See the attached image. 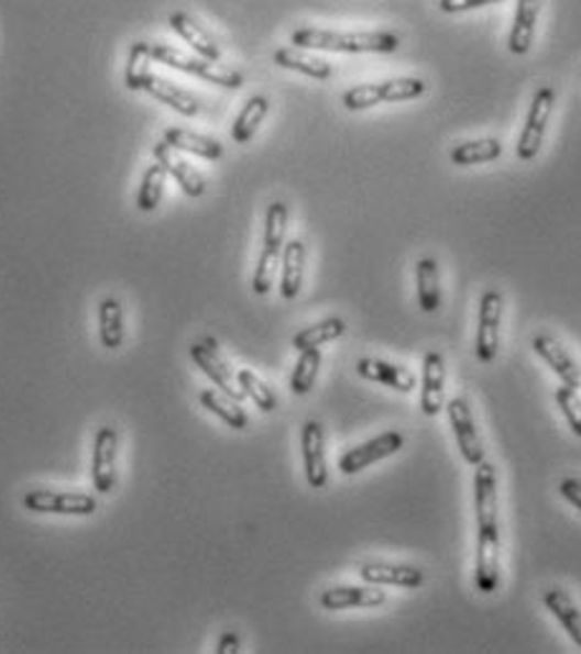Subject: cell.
<instances>
[{"label": "cell", "instance_id": "1", "mask_svg": "<svg viewBox=\"0 0 581 654\" xmlns=\"http://www.w3.org/2000/svg\"><path fill=\"white\" fill-rule=\"evenodd\" d=\"M473 486H475V518H478L475 586L481 594H495L501 581L498 486H495V467L489 461L475 465Z\"/></svg>", "mask_w": 581, "mask_h": 654}, {"label": "cell", "instance_id": "2", "mask_svg": "<svg viewBox=\"0 0 581 654\" xmlns=\"http://www.w3.org/2000/svg\"><path fill=\"white\" fill-rule=\"evenodd\" d=\"M290 44L329 54H392L399 48V36L392 31H331L302 25L290 33Z\"/></svg>", "mask_w": 581, "mask_h": 654}, {"label": "cell", "instance_id": "3", "mask_svg": "<svg viewBox=\"0 0 581 654\" xmlns=\"http://www.w3.org/2000/svg\"><path fill=\"white\" fill-rule=\"evenodd\" d=\"M150 56L155 64H165L167 69L183 71L187 76H195V79L216 84V87L241 89L245 84L241 71L228 69V66L216 64V62H205V58H200V56L185 54L183 48L165 44V41H155V44H150Z\"/></svg>", "mask_w": 581, "mask_h": 654}, {"label": "cell", "instance_id": "4", "mask_svg": "<svg viewBox=\"0 0 581 654\" xmlns=\"http://www.w3.org/2000/svg\"><path fill=\"white\" fill-rule=\"evenodd\" d=\"M286 228H288V206L281 200H273L263 220V248L259 263L253 270V293L266 296L276 278V266L286 245Z\"/></svg>", "mask_w": 581, "mask_h": 654}, {"label": "cell", "instance_id": "5", "mask_svg": "<svg viewBox=\"0 0 581 654\" xmlns=\"http://www.w3.org/2000/svg\"><path fill=\"white\" fill-rule=\"evenodd\" d=\"M427 91V84L417 76H399V79H384L374 84H359L344 91L341 104L349 112H364L377 104H392V101H409L420 99Z\"/></svg>", "mask_w": 581, "mask_h": 654}, {"label": "cell", "instance_id": "6", "mask_svg": "<svg viewBox=\"0 0 581 654\" xmlns=\"http://www.w3.org/2000/svg\"><path fill=\"white\" fill-rule=\"evenodd\" d=\"M553 101H557V91H553L551 87L536 89L531 107H528V114H526L524 132H520L518 147H516V155H518V159H524V163H531V159L538 157V152H541L544 134H546V126H549Z\"/></svg>", "mask_w": 581, "mask_h": 654}, {"label": "cell", "instance_id": "7", "mask_svg": "<svg viewBox=\"0 0 581 654\" xmlns=\"http://www.w3.org/2000/svg\"><path fill=\"white\" fill-rule=\"evenodd\" d=\"M23 508L31 513L54 516H94L99 503L87 492H56V490H29L23 496Z\"/></svg>", "mask_w": 581, "mask_h": 654}, {"label": "cell", "instance_id": "8", "mask_svg": "<svg viewBox=\"0 0 581 654\" xmlns=\"http://www.w3.org/2000/svg\"><path fill=\"white\" fill-rule=\"evenodd\" d=\"M117 453H119V432L112 424L97 430L91 450V483L94 490L101 496H109L117 488Z\"/></svg>", "mask_w": 581, "mask_h": 654}, {"label": "cell", "instance_id": "9", "mask_svg": "<svg viewBox=\"0 0 581 654\" xmlns=\"http://www.w3.org/2000/svg\"><path fill=\"white\" fill-rule=\"evenodd\" d=\"M403 447H405L403 432L390 430V432H384V435H377V437L366 440V443H362V445L347 450V453L339 457V470H341V475H357V473H362L364 467L397 455Z\"/></svg>", "mask_w": 581, "mask_h": 654}, {"label": "cell", "instance_id": "10", "mask_svg": "<svg viewBox=\"0 0 581 654\" xmlns=\"http://www.w3.org/2000/svg\"><path fill=\"white\" fill-rule=\"evenodd\" d=\"M501 319H503V293L485 291L478 309V336L475 354L483 364H491L498 356L501 346Z\"/></svg>", "mask_w": 581, "mask_h": 654}, {"label": "cell", "instance_id": "11", "mask_svg": "<svg viewBox=\"0 0 581 654\" xmlns=\"http://www.w3.org/2000/svg\"><path fill=\"white\" fill-rule=\"evenodd\" d=\"M446 412H448V420H450V428L456 432V440H458V447H460V455H463V461L468 465H478L485 461V447H483V440L478 435L475 430V422H473V412H470V404L465 397H456L450 399L446 404Z\"/></svg>", "mask_w": 581, "mask_h": 654}, {"label": "cell", "instance_id": "12", "mask_svg": "<svg viewBox=\"0 0 581 654\" xmlns=\"http://www.w3.org/2000/svg\"><path fill=\"white\" fill-rule=\"evenodd\" d=\"M190 359L198 364L200 372L212 381V385L220 389V392H226L228 397H233V399H238V402H243L245 392L241 389V385H238L235 374L230 372V367L223 362V356L218 354L216 342H212V339H205V342L193 344L190 346Z\"/></svg>", "mask_w": 581, "mask_h": 654}, {"label": "cell", "instance_id": "13", "mask_svg": "<svg viewBox=\"0 0 581 654\" xmlns=\"http://www.w3.org/2000/svg\"><path fill=\"white\" fill-rule=\"evenodd\" d=\"M169 29L175 31V36L183 38V44L190 46L195 51V56L205 58V62H216L220 64L223 58V48L216 41V36L205 29V25L190 15L187 11H173L167 15Z\"/></svg>", "mask_w": 581, "mask_h": 654}, {"label": "cell", "instance_id": "14", "mask_svg": "<svg viewBox=\"0 0 581 654\" xmlns=\"http://www.w3.org/2000/svg\"><path fill=\"white\" fill-rule=\"evenodd\" d=\"M302 455H304V473L309 488H324L329 483L327 467V437H324L321 422L309 420L302 428Z\"/></svg>", "mask_w": 581, "mask_h": 654}, {"label": "cell", "instance_id": "15", "mask_svg": "<svg viewBox=\"0 0 581 654\" xmlns=\"http://www.w3.org/2000/svg\"><path fill=\"white\" fill-rule=\"evenodd\" d=\"M420 404L425 418H438L446 410V356L440 352H427L423 359Z\"/></svg>", "mask_w": 581, "mask_h": 654}, {"label": "cell", "instance_id": "16", "mask_svg": "<svg viewBox=\"0 0 581 654\" xmlns=\"http://www.w3.org/2000/svg\"><path fill=\"white\" fill-rule=\"evenodd\" d=\"M387 601V594L377 584L366 586H331L319 597L321 609L341 611V609H377Z\"/></svg>", "mask_w": 581, "mask_h": 654}, {"label": "cell", "instance_id": "17", "mask_svg": "<svg viewBox=\"0 0 581 654\" xmlns=\"http://www.w3.org/2000/svg\"><path fill=\"white\" fill-rule=\"evenodd\" d=\"M152 155H155L157 163L167 169V175L173 177L187 198H202L205 190H208L205 177L187 163L185 157H179L177 149L169 147L167 142H157L155 147H152Z\"/></svg>", "mask_w": 581, "mask_h": 654}, {"label": "cell", "instance_id": "18", "mask_svg": "<svg viewBox=\"0 0 581 654\" xmlns=\"http://www.w3.org/2000/svg\"><path fill=\"white\" fill-rule=\"evenodd\" d=\"M534 352L541 356V359L546 362V367L557 374L563 385L571 389L581 387V367L577 364L574 356L567 352V346L559 342V339H553L549 334H538L534 339Z\"/></svg>", "mask_w": 581, "mask_h": 654}, {"label": "cell", "instance_id": "19", "mask_svg": "<svg viewBox=\"0 0 581 654\" xmlns=\"http://www.w3.org/2000/svg\"><path fill=\"white\" fill-rule=\"evenodd\" d=\"M357 374L366 381H377V385L392 387L395 392H405V395H409L417 387L415 372H409L407 367H399V364L384 362V359H359Z\"/></svg>", "mask_w": 581, "mask_h": 654}, {"label": "cell", "instance_id": "20", "mask_svg": "<svg viewBox=\"0 0 581 654\" xmlns=\"http://www.w3.org/2000/svg\"><path fill=\"white\" fill-rule=\"evenodd\" d=\"M359 576L364 584L377 586H403V589H417L425 584V572L409 564H364L359 566Z\"/></svg>", "mask_w": 581, "mask_h": 654}, {"label": "cell", "instance_id": "21", "mask_svg": "<svg viewBox=\"0 0 581 654\" xmlns=\"http://www.w3.org/2000/svg\"><path fill=\"white\" fill-rule=\"evenodd\" d=\"M273 64L281 66V69L309 76V79H316V81H327L331 79V74H335L329 62H324V58L309 54L306 48H296V46L273 51Z\"/></svg>", "mask_w": 581, "mask_h": 654}, {"label": "cell", "instance_id": "22", "mask_svg": "<svg viewBox=\"0 0 581 654\" xmlns=\"http://www.w3.org/2000/svg\"><path fill=\"white\" fill-rule=\"evenodd\" d=\"M144 91H147L152 99H157L160 104L169 107L177 114H183V117H198L200 114V101L195 99L190 91L179 89L175 81L162 79V76H157V74L150 76L147 84H144Z\"/></svg>", "mask_w": 581, "mask_h": 654}, {"label": "cell", "instance_id": "23", "mask_svg": "<svg viewBox=\"0 0 581 654\" xmlns=\"http://www.w3.org/2000/svg\"><path fill=\"white\" fill-rule=\"evenodd\" d=\"M541 11V0H518L514 25L508 33V51L516 56H526L531 51L536 36V21Z\"/></svg>", "mask_w": 581, "mask_h": 654}, {"label": "cell", "instance_id": "24", "mask_svg": "<svg viewBox=\"0 0 581 654\" xmlns=\"http://www.w3.org/2000/svg\"><path fill=\"white\" fill-rule=\"evenodd\" d=\"M162 142H167L169 147L177 152H187V155L202 157L208 163H216V159L223 157V144L212 137H205V134L183 130V126H169L162 134Z\"/></svg>", "mask_w": 581, "mask_h": 654}, {"label": "cell", "instance_id": "25", "mask_svg": "<svg viewBox=\"0 0 581 654\" xmlns=\"http://www.w3.org/2000/svg\"><path fill=\"white\" fill-rule=\"evenodd\" d=\"M284 268H281V299L294 301L302 293L304 270H306V245L302 241H288L281 253Z\"/></svg>", "mask_w": 581, "mask_h": 654}, {"label": "cell", "instance_id": "26", "mask_svg": "<svg viewBox=\"0 0 581 654\" xmlns=\"http://www.w3.org/2000/svg\"><path fill=\"white\" fill-rule=\"evenodd\" d=\"M268 109H271V101L268 97H263V93H253L251 99L245 101L241 112H238L233 126H230V140L235 144H248L255 132H259V126L263 124V119L268 117Z\"/></svg>", "mask_w": 581, "mask_h": 654}, {"label": "cell", "instance_id": "27", "mask_svg": "<svg viewBox=\"0 0 581 654\" xmlns=\"http://www.w3.org/2000/svg\"><path fill=\"white\" fill-rule=\"evenodd\" d=\"M544 607L559 619V624L567 630L571 642L581 650V609L574 605V599L563 589H559V586H553V589L544 594Z\"/></svg>", "mask_w": 581, "mask_h": 654}, {"label": "cell", "instance_id": "28", "mask_svg": "<svg viewBox=\"0 0 581 654\" xmlns=\"http://www.w3.org/2000/svg\"><path fill=\"white\" fill-rule=\"evenodd\" d=\"M97 319H99V342L105 350H119L124 342V311L122 303L114 296H107L101 299L99 309H97Z\"/></svg>", "mask_w": 581, "mask_h": 654}, {"label": "cell", "instance_id": "29", "mask_svg": "<svg viewBox=\"0 0 581 654\" xmlns=\"http://www.w3.org/2000/svg\"><path fill=\"white\" fill-rule=\"evenodd\" d=\"M417 280V303L425 313H435L440 309L442 291H440V268L435 258H420L415 268Z\"/></svg>", "mask_w": 581, "mask_h": 654}, {"label": "cell", "instance_id": "30", "mask_svg": "<svg viewBox=\"0 0 581 654\" xmlns=\"http://www.w3.org/2000/svg\"><path fill=\"white\" fill-rule=\"evenodd\" d=\"M503 155V144L495 137H485V140H473V142H463L456 144L450 149V163L458 167H470V165H483V163H493Z\"/></svg>", "mask_w": 581, "mask_h": 654}, {"label": "cell", "instance_id": "31", "mask_svg": "<svg viewBox=\"0 0 581 654\" xmlns=\"http://www.w3.org/2000/svg\"><path fill=\"white\" fill-rule=\"evenodd\" d=\"M200 404L208 412L216 414V418L223 420L228 428L233 430L248 428V414L243 412L241 402L233 397H228L226 392H220V389H205V392H200Z\"/></svg>", "mask_w": 581, "mask_h": 654}, {"label": "cell", "instance_id": "32", "mask_svg": "<svg viewBox=\"0 0 581 654\" xmlns=\"http://www.w3.org/2000/svg\"><path fill=\"white\" fill-rule=\"evenodd\" d=\"M347 331V321L339 319V317H329L319 321V324L314 326H306L298 331L294 336V350L296 352H306V350H319V346L329 344V342H337L339 336H344Z\"/></svg>", "mask_w": 581, "mask_h": 654}, {"label": "cell", "instance_id": "33", "mask_svg": "<svg viewBox=\"0 0 581 654\" xmlns=\"http://www.w3.org/2000/svg\"><path fill=\"white\" fill-rule=\"evenodd\" d=\"M167 169L162 167L157 159L147 169H144L140 190H136V210L142 212H155L162 202V195H165V182H167Z\"/></svg>", "mask_w": 581, "mask_h": 654}, {"label": "cell", "instance_id": "34", "mask_svg": "<svg viewBox=\"0 0 581 654\" xmlns=\"http://www.w3.org/2000/svg\"><path fill=\"white\" fill-rule=\"evenodd\" d=\"M152 56H150V41H134L127 56L124 66V84L130 91H144V84L152 76Z\"/></svg>", "mask_w": 581, "mask_h": 654}, {"label": "cell", "instance_id": "35", "mask_svg": "<svg viewBox=\"0 0 581 654\" xmlns=\"http://www.w3.org/2000/svg\"><path fill=\"white\" fill-rule=\"evenodd\" d=\"M296 367L294 374H290V392L296 397H304L311 392L316 377H319V367H321V352L319 350H306V352H298Z\"/></svg>", "mask_w": 581, "mask_h": 654}, {"label": "cell", "instance_id": "36", "mask_svg": "<svg viewBox=\"0 0 581 654\" xmlns=\"http://www.w3.org/2000/svg\"><path fill=\"white\" fill-rule=\"evenodd\" d=\"M238 385H241V389L245 392V397L253 399V404L259 407L261 412H273L278 407V399L276 395H273V389L263 381L259 374H253L251 369H241L235 374Z\"/></svg>", "mask_w": 581, "mask_h": 654}, {"label": "cell", "instance_id": "37", "mask_svg": "<svg viewBox=\"0 0 581 654\" xmlns=\"http://www.w3.org/2000/svg\"><path fill=\"white\" fill-rule=\"evenodd\" d=\"M557 404L559 410L563 414V420H567V424L571 428V432H574L577 437H581V395L579 389H571V387H559L557 389Z\"/></svg>", "mask_w": 581, "mask_h": 654}, {"label": "cell", "instance_id": "38", "mask_svg": "<svg viewBox=\"0 0 581 654\" xmlns=\"http://www.w3.org/2000/svg\"><path fill=\"white\" fill-rule=\"evenodd\" d=\"M495 3H506V0H440V11L442 13H465V11H475V8H485V5H495Z\"/></svg>", "mask_w": 581, "mask_h": 654}, {"label": "cell", "instance_id": "39", "mask_svg": "<svg viewBox=\"0 0 581 654\" xmlns=\"http://www.w3.org/2000/svg\"><path fill=\"white\" fill-rule=\"evenodd\" d=\"M559 492H561V498H567L569 503L581 513V480L579 478H563L559 483Z\"/></svg>", "mask_w": 581, "mask_h": 654}, {"label": "cell", "instance_id": "40", "mask_svg": "<svg viewBox=\"0 0 581 654\" xmlns=\"http://www.w3.org/2000/svg\"><path fill=\"white\" fill-rule=\"evenodd\" d=\"M216 652L218 654H235V652H241V636H238L235 632H226L223 636H220Z\"/></svg>", "mask_w": 581, "mask_h": 654}]
</instances>
